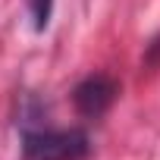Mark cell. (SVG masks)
I'll use <instances>...</instances> for the list:
<instances>
[{"mask_svg":"<svg viewBox=\"0 0 160 160\" xmlns=\"http://www.w3.org/2000/svg\"><path fill=\"white\" fill-rule=\"evenodd\" d=\"M28 13H32V25L35 32H44L50 25V13H53V0H25Z\"/></svg>","mask_w":160,"mask_h":160,"instance_id":"obj_3","label":"cell"},{"mask_svg":"<svg viewBox=\"0 0 160 160\" xmlns=\"http://www.w3.org/2000/svg\"><path fill=\"white\" fill-rule=\"evenodd\" d=\"M88 151L82 129H22V160H85Z\"/></svg>","mask_w":160,"mask_h":160,"instance_id":"obj_1","label":"cell"},{"mask_svg":"<svg viewBox=\"0 0 160 160\" xmlns=\"http://www.w3.org/2000/svg\"><path fill=\"white\" fill-rule=\"evenodd\" d=\"M116 94H119V85L113 82V78L104 75V72H94V75L82 78V82L75 85L72 104H75V110L82 113L85 119H101V116L113 107Z\"/></svg>","mask_w":160,"mask_h":160,"instance_id":"obj_2","label":"cell"}]
</instances>
